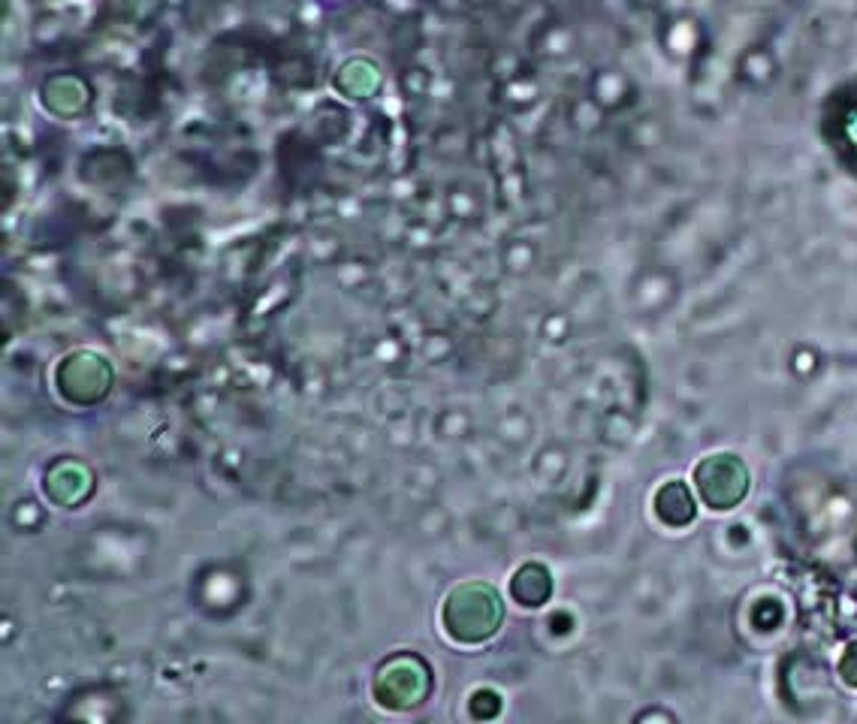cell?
Wrapping results in <instances>:
<instances>
[{"mask_svg":"<svg viewBox=\"0 0 857 724\" xmlns=\"http://www.w3.org/2000/svg\"><path fill=\"white\" fill-rule=\"evenodd\" d=\"M698 489L712 511H734L749 492V471L734 453H719L700 462Z\"/></svg>","mask_w":857,"mask_h":724,"instance_id":"obj_1","label":"cell"},{"mask_svg":"<svg viewBox=\"0 0 857 724\" xmlns=\"http://www.w3.org/2000/svg\"><path fill=\"white\" fill-rule=\"evenodd\" d=\"M656 507H659V516L668 526H688L695 519V499H691L686 483H680V480H673L661 489Z\"/></svg>","mask_w":857,"mask_h":724,"instance_id":"obj_2","label":"cell"},{"mask_svg":"<svg viewBox=\"0 0 857 724\" xmlns=\"http://www.w3.org/2000/svg\"><path fill=\"white\" fill-rule=\"evenodd\" d=\"M840 673L848 685H857V643L848 646V652L840 661Z\"/></svg>","mask_w":857,"mask_h":724,"instance_id":"obj_3","label":"cell"}]
</instances>
